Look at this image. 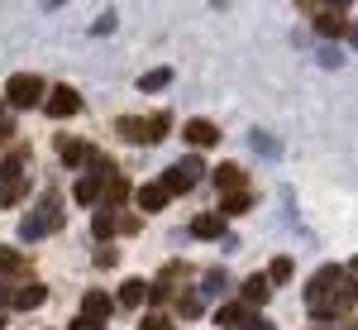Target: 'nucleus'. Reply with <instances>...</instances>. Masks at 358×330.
Returning <instances> with one entry per match:
<instances>
[{
    "label": "nucleus",
    "mask_w": 358,
    "mask_h": 330,
    "mask_svg": "<svg viewBox=\"0 0 358 330\" xmlns=\"http://www.w3.org/2000/svg\"><path fill=\"white\" fill-rule=\"evenodd\" d=\"M53 230H57V196H43V206L20 225V235L24 240H38V235H53Z\"/></svg>",
    "instance_id": "nucleus-1"
},
{
    "label": "nucleus",
    "mask_w": 358,
    "mask_h": 330,
    "mask_svg": "<svg viewBox=\"0 0 358 330\" xmlns=\"http://www.w3.org/2000/svg\"><path fill=\"white\" fill-rule=\"evenodd\" d=\"M5 96H10V106H38V96H43V82L34 77V72H20V77H10V86H5Z\"/></svg>",
    "instance_id": "nucleus-2"
},
{
    "label": "nucleus",
    "mask_w": 358,
    "mask_h": 330,
    "mask_svg": "<svg viewBox=\"0 0 358 330\" xmlns=\"http://www.w3.org/2000/svg\"><path fill=\"white\" fill-rule=\"evenodd\" d=\"M192 177H201V158H187V163L167 167L163 187H167V192H192Z\"/></svg>",
    "instance_id": "nucleus-3"
},
{
    "label": "nucleus",
    "mask_w": 358,
    "mask_h": 330,
    "mask_svg": "<svg viewBox=\"0 0 358 330\" xmlns=\"http://www.w3.org/2000/svg\"><path fill=\"white\" fill-rule=\"evenodd\" d=\"M310 15H315V34H325V39H339V34H349V25L339 20V10H325V5H306Z\"/></svg>",
    "instance_id": "nucleus-4"
},
{
    "label": "nucleus",
    "mask_w": 358,
    "mask_h": 330,
    "mask_svg": "<svg viewBox=\"0 0 358 330\" xmlns=\"http://www.w3.org/2000/svg\"><path fill=\"white\" fill-rule=\"evenodd\" d=\"M82 110V96L72 91V86H53V96H48V115L62 120V115H77Z\"/></svg>",
    "instance_id": "nucleus-5"
},
{
    "label": "nucleus",
    "mask_w": 358,
    "mask_h": 330,
    "mask_svg": "<svg viewBox=\"0 0 358 330\" xmlns=\"http://www.w3.org/2000/svg\"><path fill=\"white\" fill-rule=\"evenodd\" d=\"M57 158L77 167V163H91V158H96V149H91L86 139H57Z\"/></svg>",
    "instance_id": "nucleus-6"
},
{
    "label": "nucleus",
    "mask_w": 358,
    "mask_h": 330,
    "mask_svg": "<svg viewBox=\"0 0 358 330\" xmlns=\"http://www.w3.org/2000/svg\"><path fill=\"white\" fill-rule=\"evenodd\" d=\"M187 144H196V149H210V144H220V130L210 125V120H187Z\"/></svg>",
    "instance_id": "nucleus-7"
},
{
    "label": "nucleus",
    "mask_w": 358,
    "mask_h": 330,
    "mask_svg": "<svg viewBox=\"0 0 358 330\" xmlns=\"http://www.w3.org/2000/svg\"><path fill=\"white\" fill-rule=\"evenodd\" d=\"M120 302H124V306H143V302H153V287H148L143 277H129V282L120 287Z\"/></svg>",
    "instance_id": "nucleus-8"
},
{
    "label": "nucleus",
    "mask_w": 358,
    "mask_h": 330,
    "mask_svg": "<svg viewBox=\"0 0 358 330\" xmlns=\"http://www.w3.org/2000/svg\"><path fill=\"white\" fill-rule=\"evenodd\" d=\"M215 321H220V326H229V330H239V326H253V316H248V306L244 302H234V306H220V311H215Z\"/></svg>",
    "instance_id": "nucleus-9"
},
{
    "label": "nucleus",
    "mask_w": 358,
    "mask_h": 330,
    "mask_svg": "<svg viewBox=\"0 0 358 330\" xmlns=\"http://www.w3.org/2000/svg\"><path fill=\"white\" fill-rule=\"evenodd\" d=\"M239 182H244V167H239V163H220V167H215V187H220L224 196L239 192Z\"/></svg>",
    "instance_id": "nucleus-10"
},
{
    "label": "nucleus",
    "mask_w": 358,
    "mask_h": 330,
    "mask_svg": "<svg viewBox=\"0 0 358 330\" xmlns=\"http://www.w3.org/2000/svg\"><path fill=\"white\" fill-rule=\"evenodd\" d=\"M268 292H273V282H268V277H248V282H244V306H248V311H253V306H263V302H268Z\"/></svg>",
    "instance_id": "nucleus-11"
},
{
    "label": "nucleus",
    "mask_w": 358,
    "mask_h": 330,
    "mask_svg": "<svg viewBox=\"0 0 358 330\" xmlns=\"http://www.w3.org/2000/svg\"><path fill=\"white\" fill-rule=\"evenodd\" d=\"M167 187H138V206H143V211H163L167 206Z\"/></svg>",
    "instance_id": "nucleus-12"
},
{
    "label": "nucleus",
    "mask_w": 358,
    "mask_h": 330,
    "mask_svg": "<svg viewBox=\"0 0 358 330\" xmlns=\"http://www.w3.org/2000/svg\"><path fill=\"white\" fill-rule=\"evenodd\" d=\"M43 297H48V292H43L38 282H29V287L15 292V306H20V311H34V306H43Z\"/></svg>",
    "instance_id": "nucleus-13"
},
{
    "label": "nucleus",
    "mask_w": 358,
    "mask_h": 330,
    "mask_svg": "<svg viewBox=\"0 0 358 330\" xmlns=\"http://www.w3.org/2000/svg\"><path fill=\"white\" fill-rule=\"evenodd\" d=\"M82 316H91V321H106V316H110V302H106L101 292H86V302H82Z\"/></svg>",
    "instance_id": "nucleus-14"
},
{
    "label": "nucleus",
    "mask_w": 358,
    "mask_h": 330,
    "mask_svg": "<svg viewBox=\"0 0 358 330\" xmlns=\"http://www.w3.org/2000/svg\"><path fill=\"white\" fill-rule=\"evenodd\" d=\"M220 230H224V220H220V216H196V225H192L196 240H215Z\"/></svg>",
    "instance_id": "nucleus-15"
},
{
    "label": "nucleus",
    "mask_w": 358,
    "mask_h": 330,
    "mask_svg": "<svg viewBox=\"0 0 358 330\" xmlns=\"http://www.w3.org/2000/svg\"><path fill=\"white\" fill-rule=\"evenodd\" d=\"M248 206H253V196H248V192H229L220 201V216H244Z\"/></svg>",
    "instance_id": "nucleus-16"
},
{
    "label": "nucleus",
    "mask_w": 358,
    "mask_h": 330,
    "mask_svg": "<svg viewBox=\"0 0 358 330\" xmlns=\"http://www.w3.org/2000/svg\"><path fill=\"white\" fill-rule=\"evenodd\" d=\"M0 273H5V277H15V273H24V259H20V249H10V245H0Z\"/></svg>",
    "instance_id": "nucleus-17"
},
{
    "label": "nucleus",
    "mask_w": 358,
    "mask_h": 330,
    "mask_svg": "<svg viewBox=\"0 0 358 330\" xmlns=\"http://www.w3.org/2000/svg\"><path fill=\"white\" fill-rule=\"evenodd\" d=\"M167 82H172V72H167V67H158V72H148V77H138V91H163Z\"/></svg>",
    "instance_id": "nucleus-18"
},
{
    "label": "nucleus",
    "mask_w": 358,
    "mask_h": 330,
    "mask_svg": "<svg viewBox=\"0 0 358 330\" xmlns=\"http://www.w3.org/2000/svg\"><path fill=\"white\" fill-rule=\"evenodd\" d=\"M101 187H106V182H96V177H86V182H77V201H82V206H91V201L101 196Z\"/></svg>",
    "instance_id": "nucleus-19"
},
{
    "label": "nucleus",
    "mask_w": 358,
    "mask_h": 330,
    "mask_svg": "<svg viewBox=\"0 0 358 330\" xmlns=\"http://www.w3.org/2000/svg\"><path fill=\"white\" fill-rule=\"evenodd\" d=\"M115 230H120V216H115V211H101V216H96V240H106Z\"/></svg>",
    "instance_id": "nucleus-20"
},
{
    "label": "nucleus",
    "mask_w": 358,
    "mask_h": 330,
    "mask_svg": "<svg viewBox=\"0 0 358 330\" xmlns=\"http://www.w3.org/2000/svg\"><path fill=\"white\" fill-rule=\"evenodd\" d=\"M106 196H110V201H124V196H129V182H124L120 172H110V182H106Z\"/></svg>",
    "instance_id": "nucleus-21"
},
{
    "label": "nucleus",
    "mask_w": 358,
    "mask_h": 330,
    "mask_svg": "<svg viewBox=\"0 0 358 330\" xmlns=\"http://www.w3.org/2000/svg\"><path fill=\"white\" fill-rule=\"evenodd\" d=\"M287 277H292V259H277L273 273H268V282H287Z\"/></svg>",
    "instance_id": "nucleus-22"
},
{
    "label": "nucleus",
    "mask_w": 358,
    "mask_h": 330,
    "mask_svg": "<svg viewBox=\"0 0 358 330\" xmlns=\"http://www.w3.org/2000/svg\"><path fill=\"white\" fill-rule=\"evenodd\" d=\"M72 330H101V321H91V316H77V321H72Z\"/></svg>",
    "instance_id": "nucleus-23"
},
{
    "label": "nucleus",
    "mask_w": 358,
    "mask_h": 330,
    "mask_svg": "<svg viewBox=\"0 0 358 330\" xmlns=\"http://www.w3.org/2000/svg\"><path fill=\"white\" fill-rule=\"evenodd\" d=\"M15 135V125H10V115H5V106H0V139H10Z\"/></svg>",
    "instance_id": "nucleus-24"
},
{
    "label": "nucleus",
    "mask_w": 358,
    "mask_h": 330,
    "mask_svg": "<svg viewBox=\"0 0 358 330\" xmlns=\"http://www.w3.org/2000/svg\"><path fill=\"white\" fill-rule=\"evenodd\" d=\"M138 330H167V321H163V316H148V321H143Z\"/></svg>",
    "instance_id": "nucleus-25"
},
{
    "label": "nucleus",
    "mask_w": 358,
    "mask_h": 330,
    "mask_svg": "<svg viewBox=\"0 0 358 330\" xmlns=\"http://www.w3.org/2000/svg\"><path fill=\"white\" fill-rule=\"evenodd\" d=\"M349 43H354V48H358V25H349Z\"/></svg>",
    "instance_id": "nucleus-26"
},
{
    "label": "nucleus",
    "mask_w": 358,
    "mask_h": 330,
    "mask_svg": "<svg viewBox=\"0 0 358 330\" xmlns=\"http://www.w3.org/2000/svg\"><path fill=\"white\" fill-rule=\"evenodd\" d=\"M248 330H273V326H268V321H253V326H248Z\"/></svg>",
    "instance_id": "nucleus-27"
},
{
    "label": "nucleus",
    "mask_w": 358,
    "mask_h": 330,
    "mask_svg": "<svg viewBox=\"0 0 358 330\" xmlns=\"http://www.w3.org/2000/svg\"><path fill=\"white\" fill-rule=\"evenodd\" d=\"M354 268H358V259H354Z\"/></svg>",
    "instance_id": "nucleus-28"
},
{
    "label": "nucleus",
    "mask_w": 358,
    "mask_h": 330,
    "mask_svg": "<svg viewBox=\"0 0 358 330\" xmlns=\"http://www.w3.org/2000/svg\"><path fill=\"white\" fill-rule=\"evenodd\" d=\"M0 326H5V321H0Z\"/></svg>",
    "instance_id": "nucleus-29"
}]
</instances>
